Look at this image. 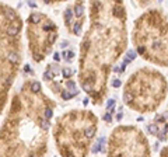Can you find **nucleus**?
Masks as SVG:
<instances>
[{"label": "nucleus", "instance_id": "obj_4", "mask_svg": "<svg viewBox=\"0 0 168 157\" xmlns=\"http://www.w3.org/2000/svg\"><path fill=\"white\" fill-rule=\"evenodd\" d=\"M130 41L146 62L168 67V3L147 4V9L133 21Z\"/></svg>", "mask_w": 168, "mask_h": 157}, {"label": "nucleus", "instance_id": "obj_8", "mask_svg": "<svg viewBox=\"0 0 168 157\" xmlns=\"http://www.w3.org/2000/svg\"><path fill=\"white\" fill-rule=\"evenodd\" d=\"M106 157H151L150 142L136 125H118L109 133Z\"/></svg>", "mask_w": 168, "mask_h": 157}, {"label": "nucleus", "instance_id": "obj_9", "mask_svg": "<svg viewBox=\"0 0 168 157\" xmlns=\"http://www.w3.org/2000/svg\"><path fill=\"white\" fill-rule=\"evenodd\" d=\"M42 80L48 90L62 101H70L80 94V86L74 79V70L59 63H49L43 72Z\"/></svg>", "mask_w": 168, "mask_h": 157}, {"label": "nucleus", "instance_id": "obj_11", "mask_svg": "<svg viewBox=\"0 0 168 157\" xmlns=\"http://www.w3.org/2000/svg\"><path fill=\"white\" fill-rule=\"evenodd\" d=\"M148 132L157 139L165 142L168 140V108L154 117V119L148 124Z\"/></svg>", "mask_w": 168, "mask_h": 157}, {"label": "nucleus", "instance_id": "obj_1", "mask_svg": "<svg viewBox=\"0 0 168 157\" xmlns=\"http://www.w3.org/2000/svg\"><path fill=\"white\" fill-rule=\"evenodd\" d=\"M128 10L123 2H90L88 24L79 49L77 81L94 105L108 95L115 63L128 49Z\"/></svg>", "mask_w": 168, "mask_h": 157}, {"label": "nucleus", "instance_id": "obj_10", "mask_svg": "<svg viewBox=\"0 0 168 157\" xmlns=\"http://www.w3.org/2000/svg\"><path fill=\"white\" fill-rule=\"evenodd\" d=\"M88 17V3L76 2L66 6L63 11V23L67 32L74 37H83L84 34V25Z\"/></svg>", "mask_w": 168, "mask_h": 157}, {"label": "nucleus", "instance_id": "obj_7", "mask_svg": "<svg viewBox=\"0 0 168 157\" xmlns=\"http://www.w3.org/2000/svg\"><path fill=\"white\" fill-rule=\"evenodd\" d=\"M25 37L31 59L42 63L52 54L59 37V27L48 14L31 11L25 20Z\"/></svg>", "mask_w": 168, "mask_h": 157}, {"label": "nucleus", "instance_id": "obj_5", "mask_svg": "<svg viewBox=\"0 0 168 157\" xmlns=\"http://www.w3.org/2000/svg\"><path fill=\"white\" fill-rule=\"evenodd\" d=\"M98 117L91 110L74 108L52 124V137L60 157H87L98 133Z\"/></svg>", "mask_w": 168, "mask_h": 157}, {"label": "nucleus", "instance_id": "obj_6", "mask_svg": "<svg viewBox=\"0 0 168 157\" xmlns=\"http://www.w3.org/2000/svg\"><path fill=\"white\" fill-rule=\"evenodd\" d=\"M168 97V80L157 69L139 67L128 77L122 88L123 104L139 114H153Z\"/></svg>", "mask_w": 168, "mask_h": 157}, {"label": "nucleus", "instance_id": "obj_3", "mask_svg": "<svg viewBox=\"0 0 168 157\" xmlns=\"http://www.w3.org/2000/svg\"><path fill=\"white\" fill-rule=\"evenodd\" d=\"M24 23L17 9L0 3V117L23 63Z\"/></svg>", "mask_w": 168, "mask_h": 157}, {"label": "nucleus", "instance_id": "obj_12", "mask_svg": "<svg viewBox=\"0 0 168 157\" xmlns=\"http://www.w3.org/2000/svg\"><path fill=\"white\" fill-rule=\"evenodd\" d=\"M158 157H168V144L161 149V151H160V156H158Z\"/></svg>", "mask_w": 168, "mask_h": 157}, {"label": "nucleus", "instance_id": "obj_2", "mask_svg": "<svg viewBox=\"0 0 168 157\" xmlns=\"http://www.w3.org/2000/svg\"><path fill=\"white\" fill-rule=\"evenodd\" d=\"M55 110L42 84L25 79L0 125V157H45Z\"/></svg>", "mask_w": 168, "mask_h": 157}]
</instances>
